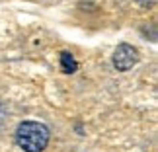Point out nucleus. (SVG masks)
Here are the masks:
<instances>
[{
	"label": "nucleus",
	"mask_w": 158,
	"mask_h": 152,
	"mask_svg": "<svg viewBox=\"0 0 158 152\" xmlns=\"http://www.w3.org/2000/svg\"><path fill=\"white\" fill-rule=\"evenodd\" d=\"M16 142L26 152H43L49 142V129L37 121H23L16 131Z\"/></svg>",
	"instance_id": "f257e3e1"
},
{
	"label": "nucleus",
	"mask_w": 158,
	"mask_h": 152,
	"mask_svg": "<svg viewBox=\"0 0 158 152\" xmlns=\"http://www.w3.org/2000/svg\"><path fill=\"white\" fill-rule=\"evenodd\" d=\"M60 66H63V70H64V72H74V70L78 68V64H76L74 57H72L70 53H66V51L60 53Z\"/></svg>",
	"instance_id": "7ed1b4c3"
},
{
	"label": "nucleus",
	"mask_w": 158,
	"mask_h": 152,
	"mask_svg": "<svg viewBox=\"0 0 158 152\" xmlns=\"http://www.w3.org/2000/svg\"><path fill=\"white\" fill-rule=\"evenodd\" d=\"M137 2L141 4V6H150V4L154 2V0H137Z\"/></svg>",
	"instance_id": "20e7f679"
},
{
	"label": "nucleus",
	"mask_w": 158,
	"mask_h": 152,
	"mask_svg": "<svg viewBox=\"0 0 158 152\" xmlns=\"http://www.w3.org/2000/svg\"><path fill=\"white\" fill-rule=\"evenodd\" d=\"M139 63V51L129 43H121L113 53V66L121 72L133 68Z\"/></svg>",
	"instance_id": "f03ea898"
}]
</instances>
